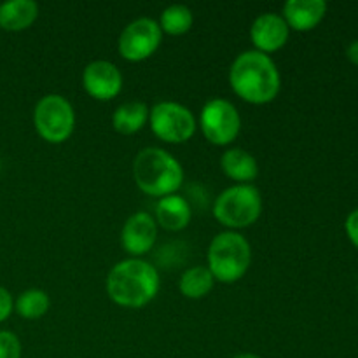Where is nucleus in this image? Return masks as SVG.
Listing matches in <instances>:
<instances>
[{
  "label": "nucleus",
  "mask_w": 358,
  "mask_h": 358,
  "mask_svg": "<svg viewBox=\"0 0 358 358\" xmlns=\"http://www.w3.org/2000/svg\"><path fill=\"white\" fill-rule=\"evenodd\" d=\"M192 210L182 196H164L156 205V219L166 231H182L189 226Z\"/></svg>",
  "instance_id": "14"
},
{
  "label": "nucleus",
  "mask_w": 358,
  "mask_h": 358,
  "mask_svg": "<svg viewBox=\"0 0 358 358\" xmlns=\"http://www.w3.org/2000/svg\"><path fill=\"white\" fill-rule=\"evenodd\" d=\"M161 38L163 31L156 21L150 17H138L122 30L117 42L119 55L128 62H143L156 52Z\"/></svg>",
  "instance_id": "9"
},
{
  "label": "nucleus",
  "mask_w": 358,
  "mask_h": 358,
  "mask_svg": "<svg viewBox=\"0 0 358 358\" xmlns=\"http://www.w3.org/2000/svg\"><path fill=\"white\" fill-rule=\"evenodd\" d=\"M252 262L247 238L234 231L217 234L208 248V269L220 283H234L245 276Z\"/></svg>",
  "instance_id": "4"
},
{
  "label": "nucleus",
  "mask_w": 358,
  "mask_h": 358,
  "mask_svg": "<svg viewBox=\"0 0 358 358\" xmlns=\"http://www.w3.org/2000/svg\"><path fill=\"white\" fill-rule=\"evenodd\" d=\"M192 21V10L187 6H182V3H175V6L166 7V9L161 13L159 17V28L163 34L168 35H184L191 30Z\"/></svg>",
  "instance_id": "19"
},
{
  "label": "nucleus",
  "mask_w": 358,
  "mask_h": 358,
  "mask_svg": "<svg viewBox=\"0 0 358 358\" xmlns=\"http://www.w3.org/2000/svg\"><path fill=\"white\" fill-rule=\"evenodd\" d=\"M34 124L38 135L49 143H63L76 126L73 107L62 94H45L34 110Z\"/></svg>",
  "instance_id": "6"
},
{
  "label": "nucleus",
  "mask_w": 358,
  "mask_h": 358,
  "mask_svg": "<svg viewBox=\"0 0 358 358\" xmlns=\"http://www.w3.org/2000/svg\"><path fill=\"white\" fill-rule=\"evenodd\" d=\"M289 24L285 23V20L280 14L275 13L261 14L252 23L250 28V38L255 48H257L255 51L264 52V55L282 49L289 41Z\"/></svg>",
  "instance_id": "12"
},
{
  "label": "nucleus",
  "mask_w": 358,
  "mask_h": 358,
  "mask_svg": "<svg viewBox=\"0 0 358 358\" xmlns=\"http://www.w3.org/2000/svg\"><path fill=\"white\" fill-rule=\"evenodd\" d=\"M149 107L143 101H128L115 108L112 115L114 129L121 135H135L149 121Z\"/></svg>",
  "instance_id": "17"
},
{
  "label": "nucleus",
  "mask_w": 358,
  "mask_h": 358,
  "mask_svg": "<svg viewBox=\"0 0 358 358\" xmlns=\"http://www.w3.org/2000/svg\"><path fill=\"white\" fill-rule=\"evenodd\" d=\"M159 292V273L142 259L117 262L107 276V294L115 304L138 310Z\"/></svg>",
  "instance_id": "2"
},
{
  "label": "nucleus",
  "mask_w": 358,
  "mask_h": 358,
  "mask_svg": "<svg viewBox=\"0 0 358 358\" xmlns=\"http://www.w3.org/2000/svg\"><path fill=\"white\" fill-rule=\"evenodd\" d=\"M38 6L34 0H9L0 6V28L6 31H21L35 23Z\"/></svg>",
  "instance_id": "15"
},
{
  "label": "nucleus",
  "mask_w": 358,
  "mask_h": 358,
  "mask_svg": "<svg viewBox=\"0 0 358 358\" xmlns=\"http://www.w3.org/2000/svg\"><path fill=\"white\" fill-rule=\"evenodd\" d=\"M0 358H21V343L13 332L0 331Z\"/></svg>",
  "instance_id": "21"
},
{
  "label": "nucleus",
  "mask_w": 358,
  "mask_h": 358,
  "mask_svg": "<svg viewBox=\"0 0 358 358\" xmlns=\"http://www.w3.org/2000/svg\"><path fill=\"white\" fill-rule=\"evenodd\" d=\"M346 55H348V59L352 63H355V65H358V41L352 42L348 48V51H346Z\"/></svg>",
  "instance_id": "24"
},
{
  "label": "nucleus",
  "mask_w": 358,
  "mask_h": 358,
  "mask_svg": "<svg viewBox=\"0 0 358 358\" xmlns=\"http://www.w3.org/2000/svg\"><path fill=\"white\" fill-rule=\"evenodd\" d=\"M14 310V301L10 297L9 290H6L3 287H0V322L7 320L10 317Z\"/></svg>",
  "instance_id": "22"
},
{
  "label": "nucleus",
  "mask_w": 358,
  "mask_h": 358,
  "mask_svg": "<svg viewBox=\"0 0 358 358\" xmlns=\"http://www.w3.org/2000/svg\"><path fill=\"white\" fill-rule=\"evenodd\" d=\"M133 178L142 192L154 198L175 194L184 182L182 164L159 147H147L133 161Z\"/></svg>",
  "instance_id": "3"
},
{
  "label": "nucleus",
  "mask_w": 358,
  "mask_h": 358,
  "mask_svg": "<svg viewBox=\"0 0 358 358\" xmlns=\"http://www.w3.org/2000/svg\"><path fill=\"white\" fill-rule=\"evenodd\" d=\"M229 84L241 100L254 105H264L280 93V72L268 55L245 51L229 69Z\"/></svg>",
  "instance_id": "1"
},
{
  "label": "nucleus",
  "mask_w": 358,
  "mask_h": 358,
  "mask_svg": "<svg viewBox=\"0 0 358 358\" xmlns=\"http://www.w3.org/2000/svg\"><path fill=\"white\" fill-rule=\"evenodd\" d=\"M199 126H201L203 135L213 145H229L240 133L241 119L231 101L213 98L203 105Z\"/></svg>",
  "instance_id": "8"
},
{
  "label": "nucleus",
  "mask_w": 358,
  "mask_h": 358,
  "mask_svg": "<svg viewBox=\"0 0 358 358\" xmlns=\"http://www.w3.org/2000/svg\"><path fill=\"white\" fill-rule=\"evenodd\" d=\"M49 296L41 289H30L24 290L20 297H17L16 304H14V310L17 311V315L27 320H35V318H41L48 313L49 310Z\"/></svg>",
  "instance_id": "20"
},
{
  "label": "nucleus",
  "mask_w": 358,
  "mask_h": 358,
  "mask_svg": "<svg viewBox=\"0 0 358 358\" xmlns=\"http://www.w3.org/2000/svg\"><path fill=\"white\" fill-rule=\"evenodd\" d=\"M213 283H215V278L210 273V269L205 266H196V268L187 269L180 276L178 289L187 299H201L212 292Z\"/></svg>",
  "instance_id": "18"
},
{
  "label": "nucleus",
  "mask_w": 358,
  "mask_h": 358,
  "mask_svg": "<svg viewBox=\"0 0 358 358\" xmlns=\"http://www.w3.org/2000/svg\"><path fill=\"white\" fill-rule=\"evenodd\" d=\"M157 238L156 220L147 212L133 213L121 231V245L129 255L138 259L154 247Z\"/></svg>",
  "instance_id": "11"
},
{
  "label": "nucleus",
  "mask_w": 358,
  "mask_h": 358,
  "mask_svg": "<svg viewBox=\"0 0 358 358\" xmlns=\"http://www.w3.org/2000/svg\"><path fill=\"white\" fill-rule=\"evenodd\" d=\"M327 13L324 0H287L283 6V20L296 31L313 30Z\"/></svg>",
  "instance_id": "13"
},
{
  "label": "nucleus",
  "mask_w": 358,
  "mask_h": 358,
  "mask_svg": "<svg viewBox=\"0 0 358 358\" xmlns=\"http://www.w3.org/2000/svg\"><path fill=\"white\" fill-rule=\"evenodd\" d=\"M233 358H261V357L254 355V353H240V355H236V357H233Z\"/></svg>",
  "instance_id": "25"
},
{
  "label": "nucleus",
  "mask_w": 358,
  "mask_h": 358,
  "mask_svg": "<svg viewBox=\"0 0 358 358\" xmlns=\"http://www.w3.org/2000/svg\"><path fill=\"white\" fill-rule=\"evenodd\" d=\"M220 166H222L224 173L229 178L236 182H252L259 175V164L255 157L250 152L243 149H234L226 150L220 157Z\"/></svg>",
  "instance_id": "16"
},
{
  "label": "nucleus",
  "mask_w": 358,
  "mask_h": 358,
  "mask_svg": "<svg viewBox=\"0 0 358 358\" xmlns=\"http://www.w3.org/2000/svg\"><path fill=\"white\" fill-rule=\"evenodd\" d=\"M261 192L250 184H238L226 189L213 205L215 219L231 229L252 226L261 217Z\"/></svg>",
  "instance_id": "5"
},
{
  "label": "nucleus",
  "mask_w": 358,
  "mask_h": 358,
  "mask_svg": "<svg viewBox=\"0 0 358 358\" xmlns=\"http://www.w3.org/2000/svg\"><path fill=\"white\" fill-rule=\"evenodd\" d=\"M83 86L91 98L108 101L122 90V73L107 59L91 62L83 72Z\"/></svg>",
  "instance_id": "10"
},
{
  "label": "nucleus",
  "mask_w": 358,
  "mask_h": 358,
  "mask_svg": "<svg viewBox=\"0 0 358 358\" xmlns=\"http://www.w3.org/2000/svg\"><path fill=\"white\" fill-rule=\"evenodd\" d=\"M346 233H348L352 243L358 248V210L350 213L348 219H346Z\"/></svg>",
  "instance_id": "23"
},
{
  "label": "nucleus",
  "mask_w": 358,
  "mask_h": 358,
  "mask_svg": "<svg viewBox=\"0 0 358 358\" xmlns=\"http://www.w3.org/2000/svg\"><path fill=\"white\" fill-rule=\"evenodd\" d=\"M150 129L166 143H184L196 133L192 112L177 101H159L149 114Z\"/></svg>",
  "instance_id": "7"
}]
</instances>
